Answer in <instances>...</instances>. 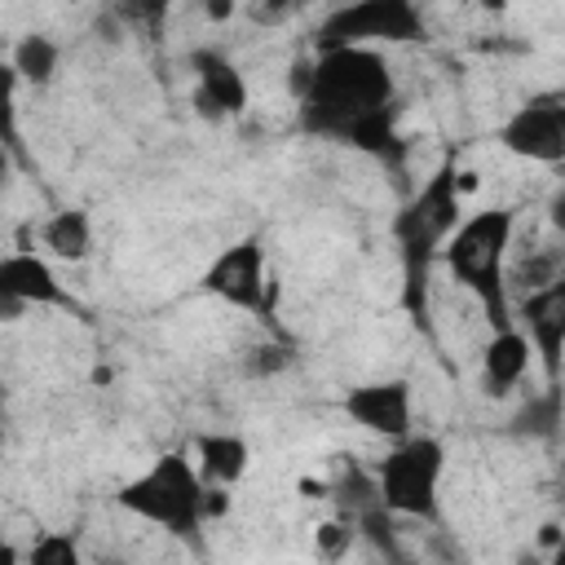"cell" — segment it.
I'll list each match as a JSON object with an SVG mask.
<instances>
[{"label":"cell","instance_id":"6da1fadb","mask_svg":"<svg viewBox=\"0 0 565 565\" xmlns=\"http://www.w3.org/2000/svg\"><path fill=\"white\" fill-rule=\"evenodd\" d=\"M296 119L309 137L384 159L402 146L397 79L380 49H313L296 79Z\"/></svg>","mask_w":565,"mask_h":565},{"label":"cell","instance_id":"7a4b0ae2","mask_svg":"<svg viewBox=\"0 0 565 565\" xmlns=\"http://www.w3.org/2000/svg\"><path fill=\"white\" fill-rule=\"evenodd\" d=\"M463 172H459V159L446 154L411 194L406 203L393 212L388 221V238L397 247V260H402V309L406 318L433 335V322H428V282H433V269L441 265V252L450 243V234L463 225Z\"/></svg>","mask_w":565,"mask_h":565},{"label":"cell","instance_id":"3957f363","mask_svg":"<svg viewBox=\"0 0 565 565\" xmlns=\"http://www.w3.org/2000/svg\"><path fill=\"white\" fill-rule=\"evenodd\" d=\"M225 499H230V490H212L203 481L194 455H185V450L154 455L141 472H132L115 490V503L128 516H137V521L154 525L159 534L181 539L190 547H199L203 525L225 512Z\"/></svg>","mask_w":565,"mask_h":565},{"label":"cell","instance_id":"277c9868","mask_svg":"<svg viewBox=\"0 0 565 565\" xmlns=\"http://www.w3.org/2000/svg\"><path fill=\"white\" fill-rule=\"evenodd\" d=\"M516 207H477L463 216V225L450 234L441 252V269L450 282H459L486 313L490 331L512 327V243H516Z\"/></svg>","mask_w":565,"mask_h":565},{"label":"cell","instance_id":"5b68a950","mask_svg":"<svg viewBox=\"0 0 565 565\" xmlns=\"http://www.w3.org/2000/svg\"><path fill=\"white\" fill-rule=\"evenodd\" d=\"M446 441L437 433H411L406 441H393L375 468V494L380 508L388 516H406V521H424L437 525L441 521V481H446Z\"/></svg>","mask_w":565,"mask_h":565},{"label":"cell","instance_id":"8992f818","mask_svg":"<svg viewBox=\"0 0 565 565\" xmlns=\"http://www.w3.org/2000/svg\"><path fill=\"white\" fill-rule=\"evenodd\" d=\"M428 40L424 9L411 0H353L318 18L313 49H393Z\"/></svg>","mask_w":565,"mask_h":565},{"label":"cell","instance_id":"52a82bcc","mask_svg":"<svg viewBox=\"0 0 565 565\" xmlns=\"http://www.w3.org/2000/svg\"><path fill=\"white\" fill-rule=\"evenodd\" d=\"M199 287L207 296H216L221 305L238 309V313H252L260 322H269L274 313V282H269V256H265V243L256 234L247 238H234L230 247H221L212 256V265L203 269Z\"/></svg>","mask_w":565,"mask_h":565},{"label":"cell","instance_id":"ba28073f","mask_svg":"<svg viewBox=\"0 0 565 565\" xmlns=\"http://www.w3.org/2000/svg\"><path fill=\"white\" fill-rule=\"evenodd\" d=\"M494 141L512 159H525L539 168L565 163V88H539L525 102H516L503 115Z\"/></svg>","mask_w":565,"mask_h":565},{"label":"cell","instance_id":"9c48e42d","mask_svg":"<svg viewBox=\"0 0 565 565\" xmlns=\"http://www.w3.org/2000/svg\"><path fill=\"white\" fill-rule=\"evenodd\" d=\"M0 309H4V318L22 313V309H57V313L88 318L84 300L57 278L53 260L31 247H13L0 256Z\"/></svg>","mask_w":565,"mask_h":565},{"label":"cell","instance_id":"30bf717a","mask_svg":"<svg viewBox=\"0 0 565 565\" xmlns=\"http://www.w3.org/2000/svg\"><path fill=\"white\" fill-rule=\"evenodd\" d=\"M512 322L534 349V362L543 371L547 388L565 384V274L512 296Z\"/></svg>","mask_w":565,"mask_h":565},{"label":"cell","instance_id":"8fae6325","mask_svg":"<svg viewBox=\"0 0 565 565\" xmlns=\"http://www.w3.org/2000/svg\"><path fill=\"white\" fill-rule=\"evenodd\" d=\"M340 411L353 428L380 437V441H406L415 433V384L402 375H384V380H362L353 388H344Z\"/></svg>","mask_w":565,"mask_h":565},{"label":"cell","instance_id":"7c38bea8","mask_svg":"<svg viewBox=\"0 0 565 565\" xmlns=\"http://www.w3.org/2000/svg\"><path fill=\"white\" fill-rule=\"evenodd\" d=\"M185 62H190V102H194L199 119L225 124V119H238L247 110L252 88H247L243 66L230 53L203 44V49H190Z\"/></svg>","mask_w":565,"mask_h":565},{"label":"cell","instance_id":"4fadbf2b","mask_svg":"<svg viewBox=\"0 0 565 565\" xmlns=\"http://www.w3.org/2000/svg\"><path fill=\"white\" fill-rule=\"evenodd\" d=\"M530 362H534V349H530V340L521 335L516 322L490 331V340L481 344V358H477V384H481V393L494 397V402L499 397H512L525 384Z\"/></svg>","mask_w":565,"mask_h":565},{"label":"cell","instance_id":"5bb4252c","mask_svg":"<svg viewBox=\"0 0 565 565\" xmlns=\"http://www.w3.org/2000/svg\"><path fill=\"white\" fill-rule=\"evenodd\" d=\"M194 463L203 472V481L212 490H234L243 477H247V463H252V446L243 433H230V428H212V433H199L194 437Z\"/></svg>","mask_w":565,"mask_h":565},{"label":"cell","instance_id":"9a60e30c","mask_svg":"<svg viewBox=\"0 0 565 565\" xmlns=\"http://www.w3.org/2000/svg\"><path fill=\"white\" fill-rule=\"evenodd\" d=\"M35 238L44 247L49 260H62V265H79L93 256V243H97V230H93V216L84 207H57L49 212L40 225H35Z\"/></svg>","mask_w":565,"mask_h":565},{"label":"cell","instance_id":"2e32d148","mask_svg":"<svg viewBox=\"0 0 565 565\" xmlns=\"http://www.w3.org/2000/svg\"><path fill=\"white\" fill-rule=\"evenodd\" d=\"M9 66H13V75H22L26 84L44 88V84H53L57 66H62V44H57L53 35H44V31H31V35H22V40L13 44Z\"/></svg>","mask_w":565,"mask_h":565},{"label":"cell","instance_id":"e0dca14e","mask_svg":"<svg viewBox=\"0 0 565 565\" xmlns=\"http://www.w3.org/2000/svg\"><path fill=\"white\" fill-rule=\"evenodd\" d=\"M22 565H88V561H84V547L71 530H44L31 539Z\"/></svg>","mask_w":565,"mask_h":565},{"label":"cell","instance_id":"ac0fdd59","mask_svg":"<svg viewBox=\"0 0 565 565\" xmlns=\"http://www.w3.org/2000/svg\"><path fill=\"white\" fill-rule=\"evenodd\" d=\"M291 362H296L291 344H282V340H260V344H252V349L243 353V375H247V380H274V375H282Z\"/></svg>","mask_w":565,"mask_h":565},{"label":"cell","instance_id":"d6986e66","mask_svg":"<svg viewBox=\"0 0 565 565\" xmlns=\"http://www.w3.org/2000/svg\"><path fill=\"white\" fill-rule=\"evenodd\" d=\"M353 539H358V525H353V516H335V521H322V525L313 530V556H318L322 565H340V561H344V552L353 547Z\"/></svg>","mask_w":565,"mask_h":565},{"label":"cell","instance_id":"ffe728a7","mask_svg":"<svg viewBox=\"0 0 565 565\" xmlns=\"http://www.w3.org/2000/svg\"><path fill=\"white\" fill-rule=\"evenodd\" d=\"M547 221L556 225V234H565V185L552 194V203H547Z\"/></svg>","mask_w":565,"mask_h":565},{"label":"cell","instance_id":"44dd1931","mask_svg":"<svg viewBox=\"0 0 565 565\" xmlns=\"http://www.w3.org/2000/svg\"><path fill=\"white\" fill-rule=\"evenodd\" d=\"M547 565H565V534H561V543H552V552L543 556Z\"/></svg>","mask_w":565,"mask_h":565},{"label":"cell","instance_id":"7402d4cb","mask_svg":"<svg viewBox=\"0 0 565 565\" xmlns=\"http://www.w3.org/2000/svg\"><path fill=\"white\" fill-rule=\"evenodd\" d=\"M561 499H565V486H561Z\"/></svg>","mask_w":565,"mask_h":565}]
</instances>
